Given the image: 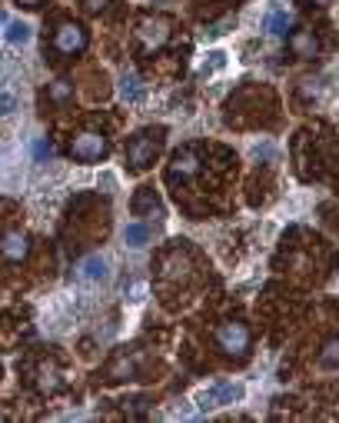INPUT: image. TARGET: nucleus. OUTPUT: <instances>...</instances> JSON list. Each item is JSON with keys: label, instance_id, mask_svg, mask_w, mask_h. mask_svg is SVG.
I'll return each mask as SVG.
<instances>
[{"label": "nucleus", "instance_id": "1", "mask_svg": "<svg viewBox=\"0 0 339 423\" xmlns=\"http://www.w3.org/2000/svg\"><path fill=\"white\" fill-rule=\"evenodd\" d=\"M216 350H220L223 357L243 363V360L250 357V350H253L250 327H246L243 320H226V323H220V327H216Z\"/></svg>", "mask_w": 339, "mask_h": 423}, {"label": "nucleus", "instance_id": "2", "mask_svg": "<svg viewBox=\"0 0 339 423\" xmlns=\"http://www.w3.org/2000/svg\"><path fill=\"white\" fill-rule=\"evenodd\" d=\"M160 150H164V127L140 130L126 143V164H130V170H147L160 157Z\"/></svg>", "mask_w": 339, "mask_h": 423}, {"label": "nucleus", "instance_id": "3", "mask_svg": "<svg viewBox=\"0 0 339 423\" xmlns=\"http://www.w3.org/2000/svg\"><path fill=\"white\" fill-rule=\"evenodd\" d=\"M110 150V141H107V134L100 130H84V134H77L74 143H70V157L80 160V164H97L103 160Z\"/></svg>", "mask_w": 339, "mask_h": 423}, {"label": "nucleus", "instance_id": "4", "mask_svg": "<svg viewBox=\"0 0 339 423\" xmlns=\"http://www.w3.org/2000/svg\"><path fill=\"white\" fill-rule=\"evenodd\" d=\"M200 167H203L200 150H197V147H183V150H176L173 160H170V167H166V183L183 187L187 180H193L200 174Z\"/></svg>", "mask_w": 339, "mask_h": 423}, {"label": "nucleus", "instance_id": "5", "mask_svg": "<svg viewBox=\"0 0 339 423\" xmlns=\"http://www.w3.org/2000/svg\"><path fill=\"white\" fill-rule=\"evenodd\" d=\"M137 40L143 53L164 51L166 40H170V20L166 17H143L137 24Z\"/></svg>", "mask_w": 339, "mask_h": 423}, {"label": "nucleus", "instance_id": "6", "mask_svg": "<svg viewBox=\"0 0 339 423\" xmlns=\"http://www.w3.org/2000/svg\"><path fill=\"white\" fill-rule=\"evenodd\" d=\"M53 53L57 57H74V53H80L84 47H87V30H84V24H77V20H63L57 30H53Z\"/></svg>", "mask_w": 339, "mask_h": 423}, {"label": "nucleus", "instance_id": "7", "mask_svg": "<svg viewBox=\"0 0 339 423\" xmlns=\"http://www.w3.org/2000/svg\"><path fill=\"white\" fill-rule=\"evenodd\" d=\"M30 254V237L24 230H7L0 233V256L11 260V263H20Z\"/></svg>", "mask_w": 339, "mask_h": 423}, {"label": "nucleus", "instance_id": "8", "mask_svg": "<svg viewBox=\"0 0 339 423\" xmlns=\"http://www.w3.org/2000/svg\"><path fill=\"white\" fill-rule=\"evenodd\" d=\"M289 51H293V57H300V60H310V57L319 53V37H316L310 27H300V30L289 34Z\"/></svg>", "mask_w": 339, "mask_h": 423}, {"label": "nucleus", "instance_id": "9", "mask_svg": "<svg viewBox=\"0 0 339 423\" xmlns=\"http://www.w3.org/2000/svg\"><path fill=\"white\" fill-rule=\"evenodd\" d=\"M133 214L137 217H153V220H164V204H160V197L153 187H143V190L133 197Z\"/></svg>", "mask_w": 339, "mask_h": 423}, {"label": "nucleus", "instance_id": "10", "mask_svg": "<svg viewBox=\"0 0 339 423\" xmlns=\"http://www.w3.org/2000/svg\"><path fill=\"white\" fill-rule=\"evenodd\" d=\"M243 397V386L239 384H220L213 390H206L200 397V407H216V403H233V400Z\"/></svg>", "mask_w": 339, "mask_h": 423}, {"label": "nucleus", "instance_id": "11", "mask_svg": "<svg viewBox=\"0 0 339 423\" xmlns=\"http://www.w3.org/2000/svg\"><path fill=\"white\" fill-rule=\"evenodd\" d=\"M77 273H80V280H87V283L107 280V260L103 256H87V260H80Z\"/></svg>", "mask_w": 339, "mask_h": 423}, {"label": "nucleus", "instance_id": "12", "mask_svg": "<svg viewBox=\"0 0 339 423\" xmlns=\"http://www.w3.org/2000/svg\"><path fill=\"white\" fill-rule=\"evenodd\" d=\"M107 380H137V363L133 357H117L107 370Z\"/></svg>", "mask_w": 339, "mask_h": 423}, {"label": "nucleus", "instance_id": "13", "mask_svg": "<svg viewBox=\"0 0 339 423\" xmlns=\"http://www.w3.org/2000/svg\"><path fill=\"white\" fill-rule=\"evenodd\" d=\"M37 386H40V390H47V393L60 390V386H63L60 370H57L53 363H40V367H37Z\"/></svg>", "mask_w": 339, "mask_h": 423}, {"label": "nucleus", "instance_id": "14", "mask_svg": "<svg viewBox=\"0 0 339 423\" xmlns=\"http://www.w3.org/2000/svg\"><path fill=\"white\" fill-rule=\"evenodd\" d=\"M47 100L57 103V107L70 103V100H74V84H70V80H53L51 90H47Z\"/></svg>", "mask_w": 339, "mask_h": 423}, {"label": "nucleus", "instance_id": "15", "mask_svg": "<svg viewBox=\"0 0 339 423\" xmlns=\"http://www.w3.org/2000/svg\"><path fill=\"white\" fill-rule=\"evenodd\" d=\"M120 93H124V100H126V103L143 100V80H140L137 74H126V77L120 80Z\"/></svg>", "mask_w": 339, "mask_h": 423}, {"label": "nucleus", "instance_id": "16", "mask_svg": "<svg viewBox=\"0 0 339 423\" xmlns=\"http://www.w3.org/2000/svg\"><path fill=\"white\" fill-rule=\"evenodd\" d=\"M124 240H126V247H147V240H150V227L130 223V227L124 230Z\"/></svg>", "mask_w": 339, "mask_h": 423}, {"label": "nucleus", "instance_id": "17", "mask_svg": "<svg viewBox=\"0 0 339 423\" xmlns=\"http://www.w3.org/2000/svg\"><path fill=\"white\" fill-rule=\"evenodd\" d=\"M286 27H289L286 13H270V17H266V34H270V37H283Z\"/></svg>", "mask_w": 339, "mask_h": 423}, {"label": "nucleus", "instance_id": "18", "mask_svg": "<svg viewBox=\"0 0 339 423\" xmlns=\"http://www.w3.org/2000/svg\"><path fill=\"white\" fill-rule=\"evenodd\" d=\"M319 363H323V367H339V337L326 340L323 353H319Z\"/></svg>", "mask_w": 339, "mask_h": 423}, {"label": "nucleus", "instance_id": "19", "mask_svg": "<svg viewBox=\"0 0 339 423\" xmlns=\"http://www.w3.org/2000/svg\"><path fill=\"white\" fill-rule=\"evenodd\" d=\"M7 40H11V44H27V40H30V27L20 24V20L7 24Z\"/></svg>", "mask_w": 339, "mask_h": 423}, {"label": "nucleus", "instance_id": "20", "mask_svg": "<svg viewBox=\"0 0 339 423\" xmlns=\"http://www.w3.org/2000/svg\"><path fill=\"white\" fill-rule=\"evenodd\" d=\"M34 154H37V160L51 157V143H47V141H37V143H34Z\"/></svg>", "mask_w": 339, "mask_h": 423}, {"label": "nucleus", "instance_id": "21", "mask_svg": "<svg viewBox=\"0 0 339 423\" xmlns=\"http://www.w3.org/2000/svg\"><path fill=\"white\" fill-rule=\"evenodd\" d=\"M80 4H84V7H87V11H103V7H107V4H110V0H80Z\"/></svg>", "mask_w": 339, "mask_h": 423}, {"label": "nucleus", "instance_id": "22", "mask_svg": "<svg viewBox=\"0 0 339 423\" xmlns=\"http://www.w3.org/2000/svg\"><path fill=\"white\" fill-rule=\"evenodd\" d=\"M17 4H20V7H27V11H37L44 0H17Z\"/></svg>", "mask_w": 339, "mask_h": 423}, {"label": "nucleus", "instance_id": "23", "mask_svg": "<svg viewBox=\"0 0 339 423\" xmlns=\"http://www.w3.org/2000/svg\"><path fill=\"white\" fill-rule=\"evenodd\" d=\"M303 4H306V7H326L329 0H303Z\"/></svg>", "mask_w": 339, "mask_h": 423}]
</instances>
